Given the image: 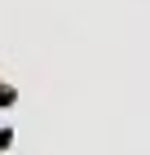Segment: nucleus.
<instances>
[{
    "label": "nucleus",
    "instance_id": "f257e3e1",
    "mask_svg": "<svg viewBox=\"0 0 150 155\" xmlns=\"http://www.w3.org/2000/svg\"><path fill=\"white\" fill-rule=\"evenodd\" d=\"M9 102H13V89H9V84H0V107H9Z\"/></svg>",
    "mask_w": 150,
    "mask_h": 155
}]
</instances>
